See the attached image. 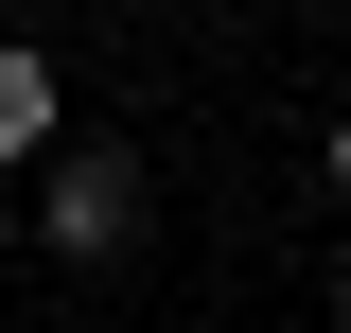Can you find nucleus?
Here are the masks:
<instances>
[{
    "label": "nucleus",
    "mask_w": 351,
    "mask_h": 333,
    "mask_svg": "<svg viewBox=\"0 0 351 333\" xmlns=\"http://www.w3.org/2000/svg\"><path fill=\"white\" fill-rule=\"evenodd\" d=\"M0 246H18V193H0Z\"/></svg>",
    "instance_id": "nucleus-5"
},
{
    "label": "nucleus",
    "mask_w": 351,
    "mask_h": 333,
    "mask_svg": "<svg viewBox=\"0 0 351 333\" xmlns=\"http://www.w3.org/2000/svg\"><path fill=\"white\" fill-rule=\"evenodd\" d=\"M334 193H351V123H334Z\"/></svg>",
    "instance_id": "nucleus-4"
},
{
    "label": "nucleus",
    "mask_w": 351,
    "mask_h": 333,
    "mask_svg": "<svg viewBox=\"0 0 351 333\" xmlns=\"http://www.w3.org/2000/svg\"><path fill=\"white\" fill-rule=\"evenodd\" d=\"M53 140V53H0V175Z\"/></svg>",
    "instance_id": "nucleus-2"
},
{
    "label": "nucleus",
    "mask_w": 351,
    "mask_h": 333,
    "mask_svg": "<svg viewBox=\"0 0 351 333\" xmlns=\"http://www.w3.org/2000/svg\"><path fill=\"white\" fill-rule=\"evenodd\" d=\"M36 228H53V246H88V263H106V246L141 228V175L106 158V140H88V158H53V175H36Z\"/></svg>",
    "instance_id": "nucleus-1"
},
{
    "label": "nucleus",
    "mask_w": 351,
    "mask_h": 333,
    "mask_svg": "<svg viewBox=\"0 0 351 333\" xmlns=\"http://www.w3.org/2000/svg\"><path fill=\"white\" fill-rule=\"evenodd\" d=\"M334 333H351V263H334Z\"/></svg>",
    "instance_id": "nucleus-3"
}]
</instances>
